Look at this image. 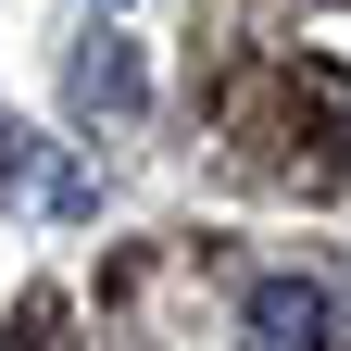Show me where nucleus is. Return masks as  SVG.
I'll list each match as a JSON object with an SVG mask.
<instances>
[{
    "label": "nucleus",
    "instance_id": "1",
    "mask_svg": "<svg viewBox=\"0 0 351 351\" xmlns=\"http://www.w3.org/2000/svg\"><path fill=\"white\" fill-rule=\"evenodd\" d=\"M326 326H339V301H326L314 276H263V289L239 301V339H251V351H326Z\"/></svg>",
    "mask_w": 351,
    "mask_h": 351
}]
</instances>
